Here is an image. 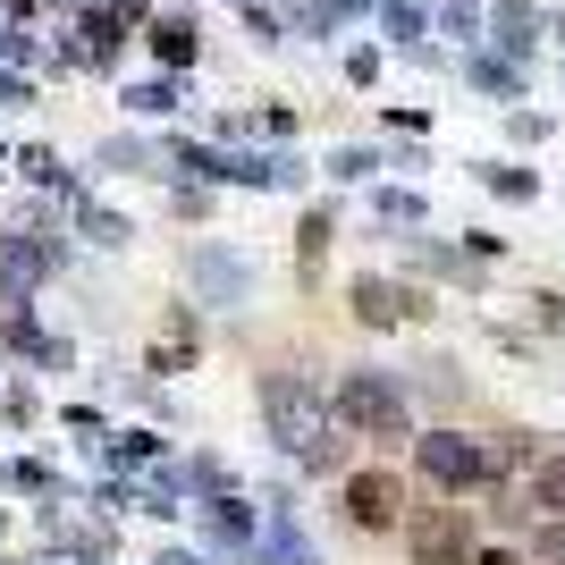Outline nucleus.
Returning a JSON list of instances; mask_svg holds the SVG:
<instances>
[{"mask_svg":"<svg viewBox=\"0 0 565 565\" xmlns=\"http://www.w3.org/2000/svg\"><path fill=\"white\" fill-rule=\"evenodd\" d=\"M338 414H347V430H363V439H405V388L380 380V372L338 380Z\"/></svg>","mask_w":565,"mask_h":565,"instance_id":"1","label":"nucleus"},{"mask_svg":"<svg viewBox=\"0 0 565 565\" xmlns=\"http://www.w3.org/2000/svg\"><path fill=\"white\" fill-rule=\"evenodd\" d=\"M414 465H423L439 490H481L498 472V456L481 448V439H465V430H430V439H414Z\"/></svg>","mask_w":565,"mask_h":565,"instance_id":"2","label":"nucleus"},{"mask_svg":"<svg viewBox=\"0 0 565 565\" xmlns=\"http://www.w3.org/2000/svg\"><path fill=\"white\" fill-rule=\"evenodd\" d=\"M262 405H270V430H279V439H287L296 456H312V465L330 456V439H321V405H312V397H305V388H296L287 372H270V380H262Z\"/></svg>","mask_w":565,"mask_h":565,"instance_id":"3","label":"nucleus"},{"mask_svg":"<svg viewBox=\"0 0 565 565\" xmlns=\"http://www.w3.org/2000/svg\"><path fill=\"white\" fill-rule=\"evenodd\" d=\"M405 541H414V565H472V532L456 507H423L405 515Z\"/></svg>","mask_w":565,"mask_h":565,"instance_id":"4","label":"nucleus"},{"mask_svg":"<svg viewBox=\"0 0 565 565\" xmlns=\"http://www.w3.org/2000/svg\"><path fill=\"white\" fill-rule=\"evenodd\" d=\"M347 523H354V532H397V523H405L397 472H354V481H347Z\"/></svg>","mask_w":565,"mask_h":565,"instance_id":"5","label":"nucleus"},{"mask_svg":"<svg viewBox=\"0 0 565 565\" xmlns=\"http://www.w3.org/2000/svg\"><path fill=\"white\" fill-rule=\"evenodd\" d=\"M354 312H363V321H397V312H414V305H405L397 287H380V279H363V287H354Z\"/></svg>","mask_w":565,"mask_h":565,"instance_id":"6","label":"nucleus"},{"mask_svg":"<svg viewBox=\"0 0 565 565\" xmlns=\"http://www.w3.org/2000/svg\"><path fill=\"white\" fill-rule=\"evenodd\" d=\"M532 507H548V515H565V456H548V465L532 472Z\"/></svg>","mask_w":565,"mask_h":565,"instance_id":"7","label":"nucleus"},{"mask_svg":"<svg viewBox=\"0 0 565 565\" xmlns=\"http://www.w3.org/2000/svg\"><path fill=\"white\" fill-rule=\"evenodd\" d=\"M541 557H548V565H565V515H557V523L541 532Z\"/></svg>","mask_w":565,"mask_h":565,"instance_id":"8","label":"nucleus"},{"mask_svg":"<svg viewBox=\"0 0 565 565\" xmlns=\"http://www.w3.org/2000/svg\"><path fill=\"white\" fill-rule=\"evenodd\" d=\"M481 565H515V557H507V548H490V557H481Z\"/></svg>","mask_w":565,"mask_h":565,"instance_id":"9","label":"nucleus"}]
</instances>
